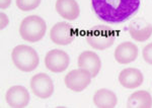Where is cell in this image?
<instances>
[{
	"label": "cell",
	"mask_w": 152,
	"mask_h": 108,
	"mask_svg": "<svg viewBox=\"0 0 152 108\" xmlns=\"http://www.w3.org/2000/svg\"><path fill=\"white\" fill-rule=\"evenodd\" d=\"M92 10L100 20L119 24L133 17L140 8V0H91Z\"/></svg>",
	"instance_id": "cell-1"
},
{
	"label": "cell",
	"mask_w": 152,
	"mask_h": 108,
	"mask_svg": "<svg viewBox=\"0 0 152 108\" xmlns=\"http://www.w3.org/2000/svg\"><path fill=\"white\" fill-rule=\"evenodd\" d=\"M11 59L14 66L23 72H31L36 70L40 63L37 51L28 46L19 45L12 50Z\"/></svg>",
	"instance_id": "cell-2"
},
{
	"label": "cell",
	"mask_w": 152,
	"mask_h": 108,
	"mask_svg": "<svg viewBox=\"0 0 152 108\" xmlns=\"http://www.w3.org/2000/svg\"><path fill=\"white\" fill-rule=\"evenodd\" d=\"M47 30L46 22L38 15L28 16L21 21L19 33L23 40L28 43H37L44 38Z\"/></svg>",
	"instance_id": "cell-3"
},
{
	"label": "cell",
	"mask_w": 152,
	"mask_h": 108,
	"mask_svg": "<svg viewBox=\"0 0 152 108\" xmlns=\"http://www.w3.org/2000/svg\"><path fill=\"white\" fill-rule=\"evenodd\" d=\"M116 33L107 26H96L87 31L86 41L91 48L104 51L114 45L116 41Z\"/></svg>",
	"instance_id": "cell-4"
},
{
	"label": "cell",
	"mask_w": 152,
	"mask_h": 108,
	"mask_svg": "<svg viewBox=\"0 0 152 108\" xmlns=\"http://www.w3.org/2000/svg\"><path fill=\"white\" fill-rule=\"evenodd\" d=\"M91 75L85 69L72 70L65 76V85L74 92H81L91 82Z\"/></svg>",
	"instance_id": "cell-5"
},
{
	"label": "cell",
	"mask_w": 152,
	"mask_h": 108,
	"mask_svg": "<svg viewBox=\"0 0 152 108\" xmlns=\"http://www.w3.org/2000/svg\"><path fill=\"white\" fill-rule=\"evenodd\" d=\"M31 89L37 97L47 99L54 93L53 81L45 73L37 74L31 80Z\"/></svg>",
	"instance_id": "cell-6"
},
{
	"label": "cell",
	"mask_w": 152,
	"mask_h": 108,
	"mask_svg": "<svg viewBox=\"0 0 152 108\" xmlns=\"http://www.w3.org/2000/svg\"><path fill=\"white\" fill-rule=\"evenodd\" d=\"M75 29L67 22H58L51 28L50 38L53 43L59 46L70 45L75 40Z\"/></svg>",
	"instance_id": "cell-7"
},
{
	"label": "cell",
	"mask_w": 152,
	"mask_h": 108,
	"mask_svg": "<svg viewBox=\"0 0 152 108\" xmlns=\"http://www.w3.org/2000/svg\"><path fill=\"white\" fill-rule=\"evenodd\" d=\"M70 59L67 53L61 50H52L48 51L45 57V65L48 70L53 73H61L69 66Z\"/></svg>",
	"instance_id": "cell-8"
},
{
	"label": "cell",
	"mask_w": 152,
	"mask_h": 108,
	"mask_svg": "<svg viewBox=\"0 0 152 108\" xmlns=\"http://www.w3.org/2000/svg\"><path fill=\"white\" fill-rule=\"evenodd\" d=\"M5 99L12 108H23L29 102V93L23 86H12L7 90Z\"/></svg>",
	"instance_id": "cell-9"
},
{
	"label": "cell",
	"mask_w": 152,
	"mask_h": 108,
	"mask_svg": "<svg viewBox=\"0 0 152 108\" xmlns=\"http://www.w3.org/2000/svg\"><path fill=\"white\" fill-rule=\"evenodd\" d=\"M78 66L79 68L85 69L90 73L92 78H95L99 74L100 67H102V62L99 56L91 51H85L79 55L78 58Z\"/></svg>",
	"instance_id": "cell-10"
},
{
	"label": "cell",
	"mask_w": 152,
	"mask_h": 108,
	"mask_svg": "<svg viewBox=\"0 0 152 108\" xmlns=\"http://www.w3.org/2000/svg\"><path fill=\"white\" fill-rule=\"evenodd\" d=\"M138 57V48L131 41H125L117 46L115 51V59L119 64L127 65L134 62Z\"/></svg>",
	"instance_id": "cell-11"
},
{
	"label": "cell",
	"mask_w": 152,
	"mask_h": 108,
	"mask_svg": "<svg viewBox=\"0 0 152 108\" xmlns=\"http://www.w3.org/2000/svg\"><path fill=\"white\" fill-rule=\"evenodd\" d=\"M143 74L135 68L124 69L119 75V82L127 89H136L143 83Z\"/></svg>",
	"instance_id": "cell-12"
},
{
	"label": "cell",
	"mask_w": 152,
	"mask_h": 108,
	"mask_svg": "<svg viewBox=\"0 0 152 108\" xmlns=\"http://www.w3.org/2000/svg\"><path fill=\"white\" fill-rule=\"evenodd\" d=\"M55 7L58 13L67 20H75L80 14L79 5L75 0H57Z\"/></svg>",
	"instance_id": "cell-13"
},
{
	"label": "cell",
	"mask_w": 152,
	"mask_h": 108,
	"mask_svg": "<svg viewBox=\"0 0 152 108\" xmlns=\"http://www.w3.org/2000/svg\"><path fill=\"white\" fill-rule=\"evenodd\" d=\"M129 33L132 38L136 41L142 43L148 40L152 34V25L142 21H134L130 24Z\"/></svg>",
	"instance_id": "cell-14"
},
{
	"label": "cell",
	"mask_w": 152,
	"mask_h": 108,
	"mask_svg": "<svg viewBox=\"0 0 152 108\" xmlns=\"http://www.w3.org/2000/svg\"><path fill=\"white\" fill-rule=\"evenodd\" d=\"M118 99L114 92L107 89H99L94 96V103L99 108H114L117 105Z\"/></svg>",
	"instance_id": "cell-15"
},
{
	"label": "cell",
	"mask_w": 152,
	"mask_h": 108,
	"mask_svg": "<svg viewBox=\"0 0 152 108\" xmlns=\"http://www.w3.org/2000/svg\"><path fill=\"white\" fill-rule=\"evenodd\" d=\"M128 108H150L152 107V97L150 93L141 90L134 92L128 98Z\"/></svg>",
	"instance_id": "cell-16"
},
{
	"label": "cell",
	"mask_w": 152,
	"mask_h": 108,
	"mask_svg": "<svg viewBox=\"0 0 152 108\" xmlns=\"http://www.w3.org/2000/svg\"><path fill=\"white\" fill-rule=\"evenodd\" d=\"M42 0H16V5L23 11H31L41 4Z\"/></svg>",
	"instance_id": "cell-17"
},
{
	"label": "cell",
	"mask_w": 152,
	"mask_h": 108,
	"mask_svg": "<svg viewBox=\"0 0 152 108\" xmlns=\"http://www.w3.org/2000/svg\"><path fill=\"white\" fill-rule=\"evenodd\" d=\"M142 54H143L144 61H145L146 63L152 65V43H148V45L143 49V53Z\"/></svg>",
	"instance_id": "cell-18"
},
{
	"label": "cell",
	"mask_w": 152,
	"mask_h": 108,
	"mask_svg": "<svg viewBox=\"0 0 152 108\" xmlns=\"http://www.w3.org/2000/svg\"><path fill=\"white\" fill-rule=\"evenodd\" d=\"M0 28H1V29H3L5 26L8 25V23H9V20H8V17H7V15L5 13H3V12H1V14H0Z\"/></svg>",
	"instance_id": "cell-19"
},
{
	"label": "cell",
	"mask_w": 152,
	"mask_h": 108,
	"mask_svg": "<svg viewBox=\"0 0 152 108\" xmlns=\"http://www.w3.org/2000/svg\"><path fill=\"white\" fill-rule=\"evenodd\" d=\"M11 3V0H0V8L5 9L7 8Z\"/></svg>",
	"instance_id": "cell-20"
}]
</instances>
